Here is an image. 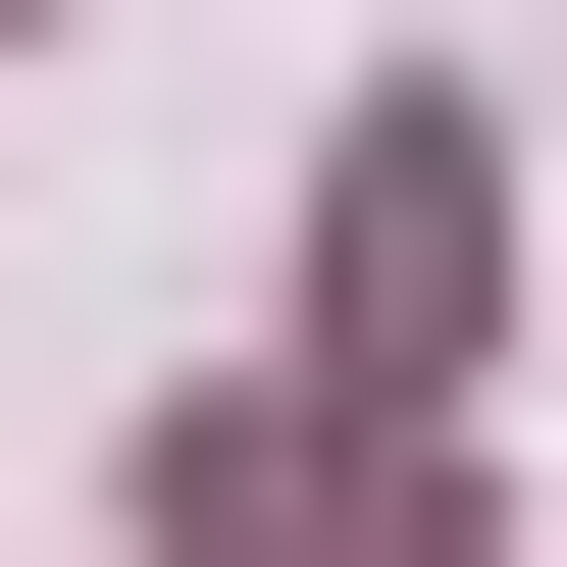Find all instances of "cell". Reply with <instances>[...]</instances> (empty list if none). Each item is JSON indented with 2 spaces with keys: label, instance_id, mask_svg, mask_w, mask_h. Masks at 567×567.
Segmentation results:
<instances>
[{
  "label": "cell",
  "instance_id": "obj_1",
  "mask_svg": "<svg viewBox=\"0 0 567 567\" xmlns=\"http://www.w3.org/2000/svg\"><path fill=\"white\" fill-rule=\"evenodd\" d=\"M155 567H413V361H310L258 464H155Z\"/></svg>",
  "mask_w": 567,
  "mask_h": 567
}]
</instances>
